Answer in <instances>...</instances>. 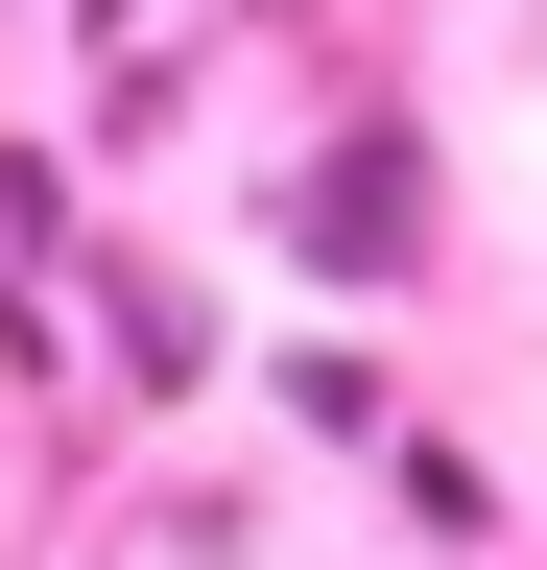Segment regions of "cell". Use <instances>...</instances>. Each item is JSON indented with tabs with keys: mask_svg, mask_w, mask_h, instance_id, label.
<instances>
[{
	"mask_svg": "<svg viewBox=\"0 0 547 570\" xmlns=\"http://www.w3.org/2000/svg\"><path fill=\"white\" fill-rule=\"evenodd\" d=\"M72 262H96V333H119V381H144V404H191V381H215V309H191L167 262H119V238H72Z\"/></svg>",
	"mask_w": 547,
	"mask_h": 570,
	"instance_id": "2",
	"label": "cell"
},
{
	"mask_svg": "<svg viewBox=\"0 0 547 570\" xmlns=\"http://www.w3.org/2000/svg\"><path fill=\"white\" fill-rule=\"evenodd\" d=\"M262 262L333 285V309H404V285L452 262V142L404 119V96H333L286 167H262Z\"/></svg>",
	"mask_w": 547,
	"mask_h": 570,
	"instance_id": "1",
	"label": "cell"
},
{
	"mask_svg": "<svg viewBox=\"0 0 547 570\" xmlns=\"http://www.w3.org/2000/svg\"><path fill=\"white\" fill-rule=\"evenodd\" d=\"M72 48H96V71H144V0H72Z\"/></svg>",
	"mask_w": 547,
	"mask_h": 570,
	"instance_id": "4",
	"label": "cell"
},
{
	"mask_svg": "<svg viewBox=\"0 0 547 570\" xmlns=\"http://www.w3.org/2000/svg\"><path fill=\"white\" fill-rule=\"evenodd\" d=\"M262 404H286L310 452H381V428H404V381H381L358 333H310V356H286V381H262Z\"/></svg>",
	"mask_w": 547,
	"mask_h": 570,
	"instance_id": "3",
	"label": "cell"
}]
</instances>
